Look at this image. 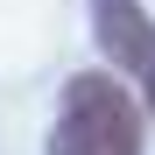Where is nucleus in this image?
<instances>
[{"label":"nucleus","mask_w":155,"mask_h":155,"mask_svg":"<svg viewBox=\"0 0 155 155\" xmlns=\"http://www.w3.org/2000/svg\"><path fill=\"white\" fill-rule=\"evenodd\" d=\"M49 155H141V99L113 71H78L49 127Z\"/></svg>","instance_id":"1"},{"label":"nucleus","mask_w":155,"mask_h":155,"mask_svg":"<svg viewBox=\"0 0 155 155\" xmlns=\"http://www.w3.org/2000/svg\"><path fill=\"white\" fill-rule=\"evenodd\" d=\"M92 21H99L106 64H120L127 78H134V85H141V106L155 113V14L141 7V0H99Z\"/></svg>","instance_id":"2"}]
</instances>
